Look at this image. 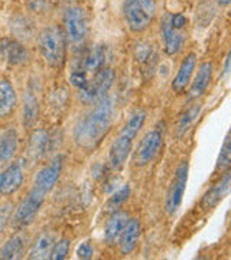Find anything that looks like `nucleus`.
Returning <instances> with one entry per match:
<instances>
[{"instance_id":"nucleus-1","label":"nucleus","mask_w":231,"mask_h":260,"mask_svg":"<svg viewBox=\"0 0 231 260\" xmlns=\"http://www.w3.org/2000/svg\"><path fill=\"white\" fill-rule=\"evenodd\" d=\"M114 120V103L110 97L100 99L95 107L77 124L74 139L80 148L94 149L110 130Z\"/></svg>"},{"instance_id":"nucleus-2","label":"nucleus","mask_w":231,"mask_h":260,"mask_svg":"<svg viewBox=\"0 0 231 260\" xmlns=\"http://www.w3.org/2000/svg\"><path fill=\"white\" fill-rule=\"evenodd\" d=\"M146 119V112L145 110H138L131 114L129 121L124 124L119 136L111 143L110 152H109V162L113 169H120L126 160L129 158L133 140L138 136L139 130L143 127V123Z\"/></svg>"},{"instance_id":"nucleus-3","label":"nucleus","mask_w":231,"mask_h":260,"mask_svg":"<svg viewBox=\"0 0 231 260\" xmlns=\"http://www.w3.org/2000/svg\"><path fill=\"white\" fill-rule=\"evenodd\" d=\"M38 47L42 58L51 67L59 68L64 65L67 54V37L59 26L49 25L42 29L38 35Z\"/></svg>"},{"instance_id":"nucleus-4","label":"nucleus","mask_w":231,"mask_h":260,"mask_svg":"<svg viewBox=\"0 0 231 260\" xmlns=\"http://www.w3.org/2000/svg\"><path fill=\"white\" fill-rule=\"evenodd\" d=\"M114 77L116 75L111 68L103 67L102 70H98L95 74H92L91 78H88V83L85 84V87L78 90V97L85 104L97 103L110 90L113 81H114Z\"/></svg>"},{"instance_id":"nucleus-5","label":"nucleus","mask_w":231,"mask_h":260,"mask_svg":"<svg viewBox=\"0 0 231 260\" xmlns=\"http://www.w3.org/2000/svg\"><path fill=\"white\" fill-rule=\"evenodd\" d=\"M46 195L41 191L35 189L34 186L30 188L28 195L20 201L18 205L15 215H13V225L16 229H25L29 224L34 223L35 217L41 211V207L45 201Z\"/></svg>"},{"instance_id":"nucleus-6","label":"nucleus","mask_w":231,"mask_h":260,"mask_svg":"<svg viewBox=\"0 0 231 260\" xmlns=\"http://www.w3.org/2000/svg\"><path fill=\"white\" fill-rule=\"evenodd\" d=\"M186 182H188V162H182L176 168L174 179L168 188L167 197H165V210L169 215L175 214L182 204Z\"/></svg>"},{"instance_id":"nucleus-7","label":"nucleus","mask_w":231,"mask_h":260,"mask_svg":"<svg viewBox=\"0 0 231 260\" xmlns=\"http://www.w3.org/2000/svg\"><path fill=\"white\" fill-rule=\"evenodd\" d=\"M65 23V37L68 38L73 44L83 42L87 37L88 30V20L83 8L80 6H70L65 10L64 16Z\"/></svg>"},{"instance_id":"nucleus-8","label":"nucleus","mask_w":231,"mask_h":260,"mask_svg":"<svg viewBox=\"0 0 231 260\" xmlns=\"http://www.w3.org/2000/svg\"><path fill=\"white\" fill-rule=\"evenodd\" d=\"M64 156L62 155H58L55 158L52 159L48 165L39 169L38 174L35 175L34 179V188L44 192V194H49L54 186L56 185L58 179L61 177V172H62V168H64Z\"/></svg>"},{"instance_id":"nucleus-9","label":"nucleus","mask_w":231,"mask_h":260,"mask_svg":"<svg viewBox=\"0 0 231 260\" xmlns=\"http://www.w3.org/2000/svg\"><path fill=\"white\" fill-rule=\"evenodd\" d=\"M162 145V133L159 130H150L143 139L140 140L136 153H135V165L136 167H146L149 165L159 152Z\"/></svg>"},{"instance_id":"nucleus-10","label":"nucleus","mask_w":231,"mask_h":260,"mask_svg":"<svg viewBox=\"0 0 231 260\" xmlns=\"http://www.w3.org/2000/svg\"><path fill=\"white\" fill-rule=\"evenodd\" d=\"M123 15H124V20L127 23L130 30L133 32H142L148 28L152 22V16L146 13L145 10L139 6L136 0H126L124 6H123Z\"/></svg>"},{"instance_id":"nucleus-11","label":"nucleus","mask_w":231,"mask_h":260,"mask_svg":"<svg viewBox=\"0 0 231 260\" xmlns=\"http://www.w3.org/2000/svg\"><path fill=\"white\" fill-rule=\"evenodd\" d=\"M162 37L165 44V51L169 55H175L176 52L181 51V48L185 42V35L182 29H176L171 22V15L167 13L162 19Z\"/></svg>"},{"instance_id":"nucleus-12","label":"nucleus","mask_w":231,"mask_h":260,"mask_svg":"<svg viewBox=\"0 0 231 260\" xmlns=\"http://www.w3.org/2000/svg\"><path fill=\"white\" fill-rule=\"evenodd\" d=\"M23 182V169L19 164H12L0 174V194L12 195Z\"/></svg>"},{"instance_id":"nucleus-13","label":"nucleus","mask_w":231,"mask_h":260,"mask_svg":"<svg viewBox=\"0 0 231 260\" xmlns=\"http://www.w3.org/2000/svg\"><path fill=\"white\" fill-rule=\"evenodd\" d=\"M231 184V174H225L220 182H217L213 188H210L201 200V208L204 210H213L215 208L218 203H221L222 200L230 192Z\"/></svg>"},{"instance_id":"nucleus-14","label":"nucleus","mask_w":231,"mask_h":260,"mask_svg":"<svg viewBox=\"0 0 231 260\" xmlns=\"http://www.w3.org/2000/svg\"><path fill=\"white\" fill-rule=\"evenodd\" d=\"M29 246V236L26 233L19 232L13 234L0 250V259L15 260L23 257L26 247Z\"/></svg>"},{"instance_id":"nucleus-15","label":"nucleus","mask_w":231,"mask_h":260,"mask_svg":"<svg viewBox=\"0 0 231 260\" xmlns=\"http://www.w3.org/2000/svg\"><path fill=\"white\" fill-rule=\"evenodd\" d=\"M0 54L12 65L25 64L28 61V51L20 42L5 38L0 41Z\"/></svg>"},{"instance_id":"nucleus-16","label":"nucleus","mask_w":231,"mask_h":260,"mask_svg":"<svg viewBox=\"0 0 231 260\" xmlns=\"http://www.w3.org/2000/svg\"><path fill=\"white\" fill-rule=\"evenodd\" d=\"M140 221L138 218H131L124 225L120 237H119V246H120L121 254H130L136 249L139 239H140Z\"/></svg>"},{"instance_id":"nucleus-17","label":"nucleus","mask_w":231,"mask_h":260,"mask_svg":"<svg viewBox=\"0 0 231 260\" xmlns=\"http://www.w3.org/2000/svg\"><path fill=\"white\" fill-rule=\"evenodd\" d=\"M196 67V55L195 54H188L182 61V64L178 70V74L172 81V88L176 93H182L188 84L191 83V78L194 74V70Z\"/></svg>"},{"instance_id":"nucleus-18","label":"nucleus","mask_w":231,"mask_h":260,"mask_svg":"<svg viewBox=\"0 0 231 260\" xmlns=\"http://www.w3.org/2000/svg\"><path fill=\"white\" fill-rule=\"evenodd\" d=\"M49 135L45 130H35L30 135L28 148H26V156L30 162H38L44 158V155L49 146Z\"/></svg>"},{"instance_id":"nucleus-19","label":"nucleus","mask_w":231,"mask_h":260,"mask_svg":"<svg viewBox=\"0 0 231 260\" xmlns=\"http://www.w3.org/2000/svg\"><path fill=\"white\" fill-rule=\"evenodd\" d=\"M18 103V95L15 87L10 81L2 78L0 80V119H6L13 113Z\"/></svg>"},{"instance_id":"nucleus-20","label":"nucleus","mask_w":231,"mask_h":260,"mask_svg":"<svg viewBox=\"0 0 231 260\" xmlns=\"http://www.w3.org/2000/svg\"><path fill=\"white\" fill-rule=\"evenodd\" d=\"M39 117V100L35 93V88L28 85L25 99H23V124L25 127H34Z\"/></svg>"},{"instance_id":"nucleus-21","label":"nucleus","mask_w":231,"mask_h":260,"mask_svg":"<svg viewBox=\"0 0 231 260\" xmlns=\"http://www.w3.org/2000/svg\"><path fill=\"white\" fill-rule=\"evenodd\" d=\"M127 221H129V214L124 211H116L111 215L109 223L106 225V232H104V239L109 246H114L119 242V237H120L121 232Z\"/></svg>"},{"instance_id":"nucleus-22","label":"nucleus","mask_w":231,"mask_h":260,"mask_svg":"<svg viewBox=\"0 0 231 260\" xmlns=\"http://www.w3.org/2000/svg\"><path fill=\"white\" fill-rule=\"evenodd\" d=\"M19 140L16 130L10 129L0 136V165H5L18 153Z\"/></svg>"},{"instance_id":"nucleus-23","label":"nucleus","mask_w":231,"mask_h":260,"mask_svg":"<svg viewBox=\"0 0 231 260\" xmlns=\"http://www.w3.org/2000/svg\"><path fill=\"white\" fill-rule=\"evenodd\" d=\"M55 244V237L52 233H42L38 236V239L35 240V243L32 244L30 250H29L28 257L29 259H49V254L52 251V247Z\"/></svg>"},{"instance_id":"nucleus-24","label":"nucleus","mask_w":231,"mask_h":260,"mask_svg":"<svg viewBox=\"0 0 231 260\" xmlns=\"http://www.w3.org/2000/svg\"><path fill=\"white\" fill-rule=\"evenodd\" d=\"M211 78H213V64L207 61V62L200 65L198 73L195 75L192 84H191V88H189L191 97L195 99V97H200L201 94L205 93V90L208 88V85L211 83Z\"/></svg>"},{"instance_id":"nucleus-25","label":"nucleus","mask_w":231,"mask_h":260,"mask_svg":"<svg viewBox=\"0 0 231 260\" xmlns=\"http://www.w3.org/2000/svg\"><path fill=\"white\" fill-rule=\"evenodd\" d=\"M104 62H106V49L102 45H94L84 56L80 70H83L85 74H95L104 67Z\"/></svg>"},{"instance_id":"nucleus-26","label":"nucleus","mask_w":231,"mask_h":260,"mask_svg":"<svg viewBox=\"0 0 231 260\" xmlns=\"http://www.w3.org/2000/svg\"><path fill=\"white\" fill-rule=\"evenodd\" d=\"M231 164V149H230V138L225 136V140L222 143V148L218 155V160H217V169L220 171H227Z\"/></svg>"},{"instance_id":"nucleus-27","label":"nucleus","mask_w":231,"mask_h":260,"mask_svg":"<svg viewBox=\"0 0 231 260\" xmlns=\"http://www.w3.org/2000/svg\"><path fill=\"white\" fill-rule=\"evenodd\" d=\"M70 246H71V242L68 239H61L59 242H55L54 247H52V251L49 254V259L64 260L68 256Z\"/></svg>"},{"instance_id":"nucleus-28","label":"nucleus","mask_w":231,"mask_h":260,"mask_svg":"<svg viewBox=\"0 0 231 260\" xmlns=\"http://www.w3.org/2000/svg\"><path fill=\"white\" fill-rule=\"evenodd\" d=\"M129 195H130V186L129 185H124L121 186L120 189L116 192V194L113 195L110 198V201H109V210H117L119 207H120L123 203H126L127 200H129Z\"/></svg>"},{"instance_id":"nucleus-29","label":"nucleus","mask_w":231,"mask_h":260,"mask_svg":"<svg viewBox=\"0 0 231 260\" xmlns=\"http://www.w3.org/2000/svg\"><path fill=\"white\" fill-rule=\"evenodd\" d=\"M198 113H200V107H192V109H189V110L181 117L179 124H178V132H179V135L186 133V130L191 127V124H192L195 119H196Z\"/></svg>"},{"instance_id":"nucleus-30","label":"nucleus","mask_w":231,"mask_h":260,"mask_svg":"<svg viewBox=\"0 0 231 260\" xmlns=\"http://www.w3.org/2000/svg\"><path fill=\"white\" fill-rule=\"evenodd\" d=\"M153 47L150 44H145V42H140L136 48V58L139 59V62L145 64L149 62L152 58H153Z\"/></svg>"},{"instance_id":"nucleus-31","label":"nucleus","mask_w":231,"mask_h":260,"mask_svg":"<svg viewBox=\"0 0 231 260\" xmlns=\"http://www.w3.org/2000/svg\"><path fill=\"white\" fill-rule=\"evenodd\" d=\"M12 25H15V26H19V29H13L15 30V34L18 35V37H25L29 38L30 37V34H32V30H30V23H28V20L25 18H16L13 20V23Z\"/></svg>"},{"instance_id":"nucleus-32","label":"nucleus","mask_w":231,"mask_h":260,"mask_svg":"<svg viewBox=\"0 0 231 260\" xmlns=\"http://www.w3.org/2000/svg\"><path fill=\"white\" fill-rule=\"evenodd\" d=\"M92 253H94L92 246L88 242L81 243V244L78 246V249H77V256H78V259H91Z\"/></svg>"},{"instance_id":"nucleus-33","label":"nucleus","mask_w":231,"mask_h":260,"mask_svg":"<svg viewBox=\"0 0 231 260\" xmlns=\"http://www.w3.org/2000/svg\"><path fill=\"white\" fill-rule=\"evenodd\" d=\"M136 2L139 3V6L146 13H149L152 18L155 16V13H156V0H136Z\"/></svg>"},{"instance_id":"nucleus-34","label":"nucleus","mask_w":231,"mask_h":260,"mask_svg":"<svg viewBox=\"0 0 231 260\" xmlns=\"http://www.w3.org/2000/svg\"><path fill=\"white\" fill-rule=\"evenodd\" d=\"M28 8L34 12H41L46 6V0H26Z\"/></svg>"},{"instance_id":"nucleus-35","label":"nucleus","mask_w":231,"mask_h":260,"mask_svg":"<svg viewBox=\"0 0 231 260\" xmlns=\"http://www.w3.org/2000/svg\"><path fill=\"white\" fill-rule=\"evenodd\" d=\"M9 220V214H0V234L3 233V230L6 229V224Z\"/></svg>"},{"instance_id":"nucleus-36","label":"nucleus","mask_w":231,"mask_h":260,"mask_svg":"<svg viewBox=\"0 0 231 260\" xmlns=\"http://www.w3.org/2000/svg\"><path fill=\"white\" fill-rule=\"evenodd\" d=\"M231 0H218V3H220V6H228L230 5Z\"/></svg>"}]
</instances>
